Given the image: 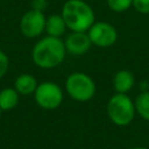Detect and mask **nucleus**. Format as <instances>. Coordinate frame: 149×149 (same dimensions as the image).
Here are the masks:
<instances>
[{
    "label": "nucleus",
    "mask_w": 149,
    "mask_h": 149,
    "mask_svg": "<svg viewBox=\"0 0 149 149\" xmlns=\"http://www.w3.org/2000/svg\"><path fill=\"white\" fill-rule=\"evenodd\" d=\"M134 105H135L136 113L143 120L149 121V91L141 92L136 97V99L134 101Z\"/></svg>",
    "instance_id": "ddd939ff"
},
{
    "label": "nucleus",
    "mask_w": 149,
    "mask_h": 149,
    "mask_svg": "<svg viewBox=\"0 0 149 149\" xmlns=\"http://www.w3.org/2000/svg\"><path fill=\"white\" fill-rule=\"evenodd\" d=\"M34 98L41 108L52 111L61 106L63 101V91L61 86L54 81H43L37 85Z\"/></svg>",
    "instance_id": "39448f33"
},
{
    "label": "nucleus",
    "mask_w": 149,
    "mask_h": 149,
    "mask_svg": "<svg viewBox=\"0 0 149 149\" xmlns=\"http://www.w3.org/2000/svg\"><path fill=\"white\" fill-rule=\"evenodd\" d=\"M135 84L134 74L128 70H119L113 77V87L116 93L129 92Z\"/></svg>",
    "instance_id": "1a4fd4ad"
},
{
    "label": "nucleus",
    "mask_w": 149,
    "mask_h": 149,
    "mask_svg": "<svg viewBox=\"0 0 149 149\" xmlns=\"http://www.w3.org/2000/svg\"><path fill=\"white\" fill-rule=\"evenodd\" d=\"M66 24L64 19L62 17V15L58 14H52L50 16L47 17L45 21V33L48 34V36H52V37H59L64 35L65 29H66Z\"/></svg>",
    "instance_id": "9b49d317"
},
{
    "label": "nucleus",
    "mask_w": 149,
    "mask_h": 149,
    "mask_svg": "<svg viewBox=\"0 0 149 149\" xmlns=\"http://www.w3.org/2000/svg\"><path fill=\"white\" fill-rule=\"evenodd\" d=\"M45 5H47V1H45V0H34V1H33L34 9L43 10V8L45 7Z\"/></svg>",
    "instance_id": "f3484780"
},
{
    "label": "nucleus",
    "mask_w": 149,
    "mask_h": 149,
    "mask_svg": "<svg viewBox=\"0 0 149 149\" xmlns=\"http://www.w3.org/2000/svg\"><path fill=\"white\" fill-rule=\"evenodd\" d=\"M62 17L71 31H87L95 22L92 7L84 0H68L62 7Z\"/></svg>",
    "instance_id": "f03ea898"
},
{
    "label": "nucleus",
    "mask_w": 149,
    "mask_h": 149,
    "mask_svg": "<svg viewBox=\"0 0 149 149\" xmlns=\"http://www.w3.org/2000/svg\"><path fill=\"white\" fill-rule=\"evenodd\" d=\"M106 2L108 8L114 13H123L133 5V0H106Z\"/></svg>",
    "instance_id": "4468645a"
},
{
    "label": "nucleus",
    "mask_w": 149,
    "mask_h": 149,
    "mask_svg": "<svg viewBox=\"0 0 149 149\" xmlns=\"http://www.w3.org/2000/svg\"><path fill=\"white\" fill-rule=\"evenodd\" d=\"M66 55L64 41L59 37L45 36L38 40L33 50L31 59L41 69H54L63 63Z\"/></svg>",
    "instance_id": "f257e3e1"
},
{
    "label": "nucleus",
    "mask_w": 149,
    "mask_h": 149,
    "mask_svg": "<svg viewBox=\"0 0 149 149\" xmlns=\"http://www.w3.org/2000/svg\"><path fill=\"white\" fill-rule=\"evenodd\" d=\"M19 102V93L14 87H5L0 91V109L10 111Z\"/></svg>",
    "instance_id": "f8f14e48"
},
{
    "label": "nucleus",
    "mask_w": 149,
    "mask_h": 149,
    "mask_svg": "<svg viewBox=\"0 0 149 149\" xmlns=\"http://www.w3.org/2000/svg\"><path fill=\"white\" fill-rule=\"evenodd\" d=\"M132 149H149V148H146V147H134Z\"/></svg>",
    "instance_id": "a211bd4d"
},
{
    "label": "nucleus",
    "mask_w": 149,
    "mask_h": 149,
    "mask_svg": "<svg viewBox=\"0 0 149 149\" xmlns=\"http://www.w3.org/2000/svg\"><path fill=\"white\" fill-rule=\"evenodd\" d=\"M134 101L127 93H115L107 101V115L119 127L128 126L135 116Z\"/></svg>",
    "instance_id": "7ed1b4c3"
},
{
    "label": "nucleus",
    "mask_w": 149,
    "mask_h": 149,
    "mask_svg": "<svg viewBox=\"0 0 149 149\" xmlns=\"http://www.w3.org/2000/svg\"><path fill=\"white\" fill-rule=\"evenodd\" d=\"M1 112H2V111H1V109H0V116H1Z\"/></svg>",
    "instance_id": "6ab92c4d"
},
{
    "label": "nucleus",
    "mask_w": 149,
    "mask_h": 149,
    "mask_svg": "<svg viewBox=\"0 0 149 149\" xmlns=\"http://www.w3.org/2000/svg\"><path fill=\"white\" fill-rule=\"evenodd\" d=\"M47 17L42 10L30 9L26 12L20 20V31L27 38L38 37L45 30Z\"/></svg>",
    "instance_id": "0eeeda50"
},
{
    "label": "nucleus",
    "mask_w": 149,
    "mask_h": 149,
    "mask_svg": "<svg viewBox=\"0 0 149 149\" xmlns=\"http://www.w3.org/2000/svg\"><path fill=\"white\" fill-rule=\"evenodd\" d=\"M64 45L66 49V52H69L72 56H81L85 55L92 43L87 35V31H71L64 41Z\"/></svg>",
    "instance_id": "6e6552de"
},
{
    "label": "nucleus",
    "mask_w": 149,
    "mask_h": 149,
    "mask_svg": "<svg viewBox=\"0 0 149 149\" xmlns=\"http://www.w3.org/2000/svg\"><path fill=\"white\" fill-rule=\"evenodd\" d=\"M132 7L141 14H149V0H133Z\"/></svg>",
    "instance_id": "2eb2a0df"
},
{
    "label": "nucleus",
    "mask_w": 149,
    "mask_h": 149,
    "mask_svg": "<svg viewBox=\"0 0 149 149\" xmlns=\"http://www.w3.org/2000/svg\"><path fill=\"white\" fill-rule=\"evenodd\" d=\"M65 90L71 99L79 102H85L94 97L95 83L88 74L84 72H73L66 78Z\"/></svg>",
    "instance_id": "20e7f679"
},
{
    "label": "nucleus",
    "mask_w": 149,
    "mask_h": 149,
    "mask_svg": "<svg viewBox=\"0 0 149 149\" xmlns=\"http://www.w3.org/2000/svg\"><path fill=\"white\" fill-rule=\"evenodd\" d=\"M91 43L99 48H109L118 40V31L115 27L108 22H94L87 30Z\"/></svg>",
    "instance_id": "423d86ee"
},
{
    "label": "nucleus",
    "mask_w": 149,
    "mask_h": 149,
    "mask_svg": "<svg viewBox=\"0 0 149 149\" xmlns=\"http://www.w3.org/2000/svg\"><path fill=\"white\" fill-rule=\"evenodd\" d=\"M8 68H9V59H8V56H7L2 50H0V79L6 74Z\"/></svg>",
    "instance_id": "dca6fc26"
},
{
    "label": "nucleus",
    "mask_w": 149,
    "mask_h": 149,
    "mask_svg": "<svg viewBox=\"0 0 149 149\" xmlns=\"http://www.w3.org/2000/svg\"><path fill=\"white\" fill-rule=\"evenodd\" d=\"M37 85H38L37 80L34 76L29 73H22L16 77L14 83V88L19 94L29 95V94H34Z\"/></svg>",
    "instance_id": "9d476101"
}]
</instances>
